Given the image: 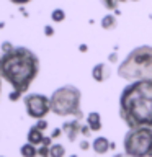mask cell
<instances>
[{
	"mask_svg": "<svg viewBox=\"0 0 152 157\" xmlns=\"http://www.w3.org/2000/svg\"><path fill=\"white\" fill-rule=\"evenodd\" d=\"M113 157H127V155L124 154V152H118V154H115Z\"/></svg>",
	"mask_w": 152,
	"mask_h": 157,
	"instance_id": "obj_28",
	"label": "cell"
},
{
	"mask_svg": "<svg viewBox=\"0 0 152 157\" xmlns=\"http://www.w3.org/2000/svg\"><path fill=\"white\" fill-rule=\"evenodd\" d=\"M20 154H21V157H38V147L29 144V142H25L20 146Z\"/></svg>",
	"mask_w": 152,
	"mask_h": 157,
	"instance_id": "obj_13",
	"label": "cell"
},
{
	"mask_svg": "<svg viewBox=\"0 0 152 157\" xmlns=\"http://www.w3.org/2000/svg\"><path fill=\"white\" fill-rule=\"evenodd\" d=\"M110 149H111V141L105 136H97L92 141V151L98 155H105Z\"/></svg>",
	"mask_w": 152,
	"mask_h": 157,
	"instance_id": "obj_9",
	"label": "cell"
},
{
	"mask_svg": "<svg viewBox=\"0 0 152 157\" xmlns=\"http://www.w3.org/2000/svg\"><path fill=\"white\" fill-rule=\"evenodd\" d=\"M85 123L88 124V128L92 129V132H98V131H101V128H103L101 115H100L98 111H90V113H87Z\"/></svg>",
	"mask_w": 152,
	"mask_h": 157,
	"instance_id": "obj_10",
	"label": "cell"
},
{
	"mask_svg": "<svg viewBox=\"0 0 152 157\" xmlns=\"http://www.w3.org/2000/svg\"><path fill=\"white\" fill-rule=\"evenodd\" d=\"M131 2H139V0H131Z\"/></svg>",
	"mask_w": 152,
	"mask_h": 157,
	"instance_id": "obj_32",
	"label": "cell"
},
{
	"mask_svg": "<svg viewBox=\"0 0 152 157\" xmlns=\"http://www.w3.org/2000/svg\"><path fill=\"white\" fill-rule=\"evenodd\" d=\"M101 7L106 8L108 12H116L118 5H120V0H100Z\"/></svg>",
	"mask_w": 152,
	"mask_h": 157,
	"instance_id": "obj_16",
	"label": "cell"
},
{
	"mask_svg": "<svg viewBox=\"0 0 152 157\" xmlns=\"http://www.w3.org/2000/svg\"><path fill=\"white\" fill-rule=\"evenodd\" d=\"M108 61H110L111 64H116L118 61H120V56H118V52H110V54H108Z\"/></svg>",
	"mask_w": 152,
	"mask_h": 157,
	"instance_id": "obj_25",
	"label": "cell"
},
{
	"mask_svg": "<svg viewBox=\"0 0 152 157\" xmlns=\"http://www.w3.org/2000/svg\"><path fill=\"white\" fill-rule=\"evenodd\" d=\"M62 134H64L62 128H54V131L51 132V137H52V139H56V137H61Z\"/></svg>",
	"mask_w": 152,
	"mask_h": 157,
	"instance_id": "obj_24",
	"label": "cell"
},
{
	"mask_svg": "<svg viewBox=\"0 0 152 157\" xmlns=\"http://www.w3.org/2000/svg\"><path fill=\"white\" fill-rule=\"evenodd\" d=\"M39 57L26 46H15L13 51L0 54V77L15 92L26 95L39 74Z\"/></svg>",
	"mask_w": 152,
	"mask_h": 157,
	"instance_id": "obj_2",
	"label": "cell"
},
{
	"mask_svg": "<svg viewBox=\"0 0 152 157\" xmlns=\"http://www.w3.org/2000/svg\"><path fill=\"white\" fill-rule=\"evenodd\" d=\"M118 113L129 129L152 128V82L127 83L120 93Z\"/></svg>",
	"mask_w": 152,
	"mask_h": 157,
	"instance_id": "obj_1",
	"label": "cell"
},
{
	"mask_svg": "<svg viewBox=\"0 0 152 157\" xmlns=\"http://www.w3.org/2000/svg\"><path fill=\"white\" fill-rule=\"evenodd\" d=\"M0 49H2V54H5V52H10V51H13L15 49V46L10 41H3L2 44H0Z\"/></svg>",
	"mask_w": 152,
	"mask_h": 157,
	"instance_id": "obj_17",
	"label": "cell"
},
{
	"mask_svg": "<svg viewBox=\"0 0 152 157\" xmlns=\"http://www.w3.org/2000/svg\"><path fill=\"white\" fill-rule=\"evenodd\" d=\"M100 26L105 29V31H111L118 26V17L115 13H106L103 15L101 20H100Z\"/></svg>",
	"mask_w": 152,
	"mask_h": 157,
	"instance_id": "obj_12",
	"label": "cell"
},
{
	"mask_svg": "<svg viewBox=\"0 0 152 157\" xmlns=\"http://www.w3.org/2000/svg\"><path fill=\"white\" fill-rule=\"evenodd\" d=\"M149 18H150V20H152V13H150V15H149Z\"/></svg>",
	"mask_w": 152,
	"mask_h": 157,
	"instance_id": "obj_33",
	"label": "cell"
},
{
	"mask_svg": "<svg viewBox=\"0 0 152 157\" xmlns=\"http://www.w3.org/2000/svg\"><path fill=\"white\" fill-rule=\"evenodd\" d=\"M70 157H77V155H75V154H72V155H70Z\"/></svg>",
	"mask_w": 152,
	"mask_h": 157,
	"instance_id": "obj_34",
	"label": "cell"
},
{
	"mask_svg": "<svg viewBox=\"0 0 152 157\" xmlns=\"http://www.w3.org/2000/svg\"><path fill=\"white\" fill-rule=\"evenodd\" d=\"M49 157H66V147H64V144L54 142L49 147Z\"/></svg>",
	"mask_w": 152,
	"mask_h": 157,
	"instance_id": "obj_14",
	"label": "cell"
},
{
	"mask_svg": "<svg viewBox=\"0 0 152 157\" xmlns=\"http://www.w3.org/2000/svg\"><path fill=\"white\" fill-rule=\"evenodd\" d=\"M62 128V131H64V134L67 136V139L70 141V142H75L77 141V137L80 136V128H82V123L80 120H69L66 121L64 124L61 126Z\"/></svg>",
	"mask_w": 152,
	"mask_h": 157,
	"instance_id": "obj_7",
	"label": "cell"
},
{
	"mask_svg": "<svg viewBox=\"0 0 152 157\" xmlns=\"http://www.w3.org/2000/svg\"><path fill=\"white\" fill-rule=\"evenodd\" d=\"M78 51H80V52H87L88 46H87V44H80V46H78Z\"/></svg>",
	"mask_w": 152,
	"mask_h": 157,
	"instance_id": "obj_27",
	"label": "cell"
},
{
	"mask_svg": "<svg viewBox=\"0 0 152 157\" xmlns=\"http://www.w3.org/2000/svg\"><path fill=\"white\" fill-rule=\"evenodd\" d=\"M66 12H64L62 8H54L52 12H51V20H52V23H62L64 20H66Z\"/></svg>",
	"mask_w": 152,
	"mask_h": 157,
	"instance_id": "obj_15",
	"label": "cell"
},
{
	"mask_svg": "<svg viewBox=\"0 0 152 157\" xmlns=\"http://www.w3.org/2000/svg\"><path fill=\"white\" fill-rule=\"evenodd\" d=\"M51 113H54L56 116L66 118V116H74L75 120H82L83 113H82V92L80 88L67 83L56 88L51 95Z\"/></svg>",
	"mask_w": 152,
	"mask_h": 157,
	"instance_id": "obj_4",
	"label": "cell"
},
{
	"mask_svg": "<svg viewBox=\"0 0 152 157\" xmlns=\"http://www.w3.org/2000/svg\"><path fill=\"white\" fill-rule=\"evenodd\" d=\"M43 33H44V36H52L54 34V26H51V25H44Z\"/></svg>",
	"mask_w": 152,
	"mask_h": 157,
	"instance_id": "obj_21",
	"label": "cell"
},
{
	"mask_svg": "<svg viewBox=\"0 0 152 157\" xmlns=\"http://www.w3.org/2000/svg\"><path fill=\"white\" fill-rule=\"evenodd\" d=\"M0 97H2V77H0Z\"/></svg>",
	"mask_w": 152,
	"mask_h": 157,
	"instance_id": "obj_29",
	"label": "cell"
},
{
	"mask_svg": "<svg viewBox=\"0 0 152 157\" xmlns=\"http://www.w3.org/2000/svg\"><path fill=\"white\" fill-rule=\"evenodd\" d=\"M23 97H25V95H23L21 92H15V90H13V92L8 93V100H10V101H18L20 98H23Z\"/></svg>",
	"mask_w": 152,
	"mask_h": 157,
	"instance_id": "obj_18",
	"label": "cell"
},
{
	"mask_svg": "<svg viewBox=\"0 0 152 157\" xmlns=\"http://www.w3.org/2000/svg\"><path fill=\"white\" fill-rule=\"evenodd\" d=\"M123 152L127 157H152V128L127 129L123 137Z\"/></svg>",
	"mask_w": 152,
	"mask_h": 157,
	"instance_id": "obj_5",
	"label": "cell"
},
{
	"mask_svg": "<svg viewBox=\"0 0 152 157\" xmlns=\"http://www.w3.org/2000/svg\"><path fill=\"white\" fill-rule=\"evenodd\" d=\"M80 134H82L83 137H88V136L92 134V129L88 128L87 123H83V124H82V128H80Z\"/></svg>",
	"mask_w": 152,
	"mask_h": 157,
	"instance_id": "obj_19",
	"label": "cell"
},
{
	"mask_svg": "<svg viewBox=\"0 0 152 157\" xmlns=\"http://www.w3.org/2000/svg\"><path fill=\"white\" fill-rule=\"evenodd\" d=\"M78 147H80V151H88V149H92V142H88L87 139H83V141H80Z\"/></svg>",
	"mask_w": 152,
	"mask_h": 157,
	"instance_id": "obj_23",
	"label": "cell"
},
{
	"mask_svg": "<svg viewBox=\"0 0 152 157\" xmlns=\"http://www.w3.org/2000/svg\"><path fill=\"white\" fill-rule=\"evenodd\" d=\"M0 157H5V155H0Z\"/></svg>",
	"mask_w": 152,
	"mask_h": 157,
	"instance_id": "obj_35",
	"label": "cell"
},
{
	"mask_svg": "<svg viewBox=\"0 0 152 157\" xmlns=\"http://www.w3.org/2000/svg\"><path fill=\"white\" fill-rule=\"evenodd\" d=\"M110 75H111V71L105 62H98L92 67V78L98 83L106 82L108 78H110Z\"/></svg>",
	"mask_w": 152,
	"mask_h": 157,
	"instance_id": "obj_8",
	"label": "cell"
},
{
	"mask_svg": "<svg viewBox=\"0 0 152 157\" xmlns=\"http://www.w3.org/2000/svg\"><path fill=\"white\" fill-rule=\"evenodd\" d=\"M34 126H36L38 129H41V131L44 132V131L48 129V126H49V124H48V121H46V120H39V121H36V124H34Z\"/></svg>",
	"mask_w": 152,
	"mask_h": 157,
	"instance_id": "obj_20",
	"label": "cell"
},
{
	"mask_svg": "<svg viewBox=\"0 0 152 157\" xmlns=\"http://www.w3.org/2000/svg\"><path fill=\"white\" fill-rule=\"evenodd\" d=\"M124 2H127V0H120V3H124Z\"/></svg>",
	"mask_w": 152,
	"mask_h": 157,
	"instance_id": "obj_31",
	"label": "cell"
},
{
	"mask_svg": "<svg viewBox=\"0 0 152 157\" xmlns=\"http://www.w3.org/2000/svg\"><path fill=\"white\" fill-rule=\"evenodd\" d=\"M10 3H13V5H18V7H25V5H28V3H31L33 0H8Z\"/></svg>",
	"mask_w": 152,
	"mask_h": 157,
	"instance_id": "obj_22",
	"label": "cell"
},
{
	"mask_svg": "<svg viewBox=\"0 0 152 157\" xmlns=\"http://www.w3.org/2000/svg\"><path fill=\"white\" fill-rule=\"evenodd\" d=\"M23 105H25L26 115L36 121L46 120V116L51 113V100H49V97L39 92H28L23 97Z\"/></svg>",
	"mask_w": 152,
	"mask_h": 157,
	"instance_id": "obj_6",
	"label": "cell"
},
{
	"mask_svg": "<svg viewBox=\"0 0 152 157\" xmlns=\"http://www.w3.org/2000/svg\"><path fill=\"white\" fill-rule=\"evenodd\" d=\"M52 144H54V142H52V137H51V136H44V141H43V144H41V146L51 147Z\"/></svg>",
	"mask_w": 152,
	"mask_h": 157,
	"instance_id": "obj_26",
	"label": "cell"
},
{
	"mask_svg": "<svg viewBox=\"0 0 152 157\" xmlns=\"http://www.w3.org/2000/svg\"><path fill=\"white\" fill-rule=\"evenodd\" d=\"M43 141H44V132H43L41 129H38L36 126H31V128H29L28 132H26V142H29V144L39 147V146L43 144Z\"/></svg>",
	"mask_w": 152,
	"mask_h": 157,
	"instance_id": "obj_11",
	"label": "cell"
},
{
	"mask_svg": "<svg viewBox=\"0 0 152 157\" xmlns=\"http://www.w3.org/2000/svg\"><path fill=\"white\" fill-rule=\"evenodd\" d=\"M116 74L127 83L139 80L152 82V46L141 44L132 48L120 62Z\"/></svg>",
	"mask_w": 152,
	"mask_h": 157,
	"instance_id": "obj_3",
	"label": "cell"
},
{
	"mask_svg": "<svg viewBox=\"0 0 152 157\" xmlns=\"http://www.w3.org/2000/svg\"><path fill=\"white\" fill-rule=\"evenodd\" d=\"M2 28H3V23H2V21H0V29H2Z\"/></svg>",
	"mask_w": 152,
	"mask_h": 157,
	"instance_id": "obj_30",
	"label": "cell"
}]
</instances>
